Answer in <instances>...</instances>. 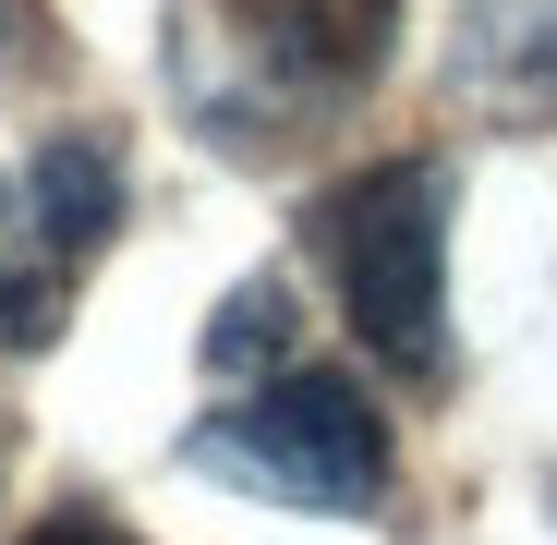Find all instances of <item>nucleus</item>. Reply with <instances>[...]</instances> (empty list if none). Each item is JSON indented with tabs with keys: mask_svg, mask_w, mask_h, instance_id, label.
Wrapping results in <instances>:
<instances>
[{
	"mask_svg": "<svg viewBox=\"0 0 557 545\" xmlns=\"http://www.w3.org/2000/svg\"><path fill=\"white\" fill-rule=\"evenodd\" d=\"M400 49V0H170V98L219 158L315 146Z\"/></svg>",
	"mask_w": 557,
	"mask_h": 545,
	"instance_id": "nucleus-1",
	"label": "nucleus"
},
{
	"mask_svg": "<svg viewBox=\"0 0 557 545\" xmlns=\"http://www.w3.org/2000/svg\"><path fill=\"white\" fill-rule=\"evenodd\" d=\"M304 243L351 339L400 388H448V170L436 158H376L304 207Z\"/></svg>",
	"mask_w": 557,
	"mask_h": 545,
	"instance_id": "nucleus-2",
	"label": "nucleus"
},
{
	"mask_svg": "<svg viewBox=\"0 0 557 545\" xmlns=\"http://www.w3.org/2000/svg\"><path fill=\"white\" fill-rule=\"evenodd\" d=\"M182 461L243 485V497H278V509H376L388 497V412L363 400L339 363H278V376L231 388L195 436H182Z\"/></svg>",
	"mask_w": 557,
	"mask_h": 545,
	"instance_id": "nucleus-3",
	"label": "nucleus"
},
{
	"mask_svg": "<svg viewBox=\"0 0 557 545\" xmlns=\"http://www.w3.org/2000/svg\"><path fill=\"white\" fill-rule=\"evenodd\" d=\"M122 231V146L98 122L49 134L25 170H0V351H49L73 315V280Z\"/></svg>",
	"mask_w": 557,
	"mask_h": 545,
	"instance_id": "nucleus-4",
	"label": "nucleus"
},
{
	"mask_svg": "<svg viewBox=\"0 0 557 545\" xmlns=\"http://www.w3.org/2000/svg\"><path fill=\"white\" fill-rule=\"evenodd\" d=\"M448 98L485 110L497 134H545L557 122V0H473L448 49Z\"/></svg>",
	"mask_w": 557,
	"mask_h": 545,
	"instance_id": "nucleus-5",
	"label": "nucleus"
},
{
	"mask_svg": "<svg viewBox=\"0 0 557 545\" xmlns=\"http://www.w3.org/2000/svg\"><path fill=\"white\" fill-rule=\"evenodd\" d=\"M278 363H292V280H243L219 304V327H207V376L255 388V376H278Z\"/></svg>",
	"mask_w": 557,
	"mask_h": 545,
	"instance_id": "nucleus-6",
	"label": "nucleus"
},
{
	"mask_svg": "<svg viewBox=\"0 0 557 545\" xmlns=\"http://www.w3.org/2000/svg\"><path fill=\"white\" fill-rule=\"evenodd\" d=\"M25 545H134V533H122L110 509H49V521H37Z\"/></svg>",
	"mask_w": 557,
	"mask_h": 545,
	"instance_id": "nucleus-7",
	"label": "nucleus"
}]
</instances>
